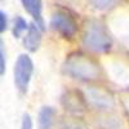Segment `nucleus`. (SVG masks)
I'll use <instances>...</instances> for the list:
<instances>
[{"label": "nucleus", "mask_w": 129, "mask_h": 129, "mask_svg": "<svg viewBox=\"0 0 129 129\" xmlns=\"http://www.w3.org/2000/svg\"><path fill=\"white\" fill-rule=\"evenodd\" d=\"M62 72L66 76L85 81L97 83L103 79V67L94 57L83 52H74L69 54L62 64Z\"/></svg>", "instance_id": "f257e3e1"}, {"label": "nucleus", "mask_w": 129, "mask_h": 129, "mask_svg": "<svg viewBox=\"0 0 129 129\" xmlns=\"http://www.w3.org/2000/svg\"><path fill=\"white\" fill-rule=\"evenodd\" d=\"M83 47L90 53L106 54L112 49L114 41L107 27L97 19H90L85 23L81 35Z\"/></svg>", "instance_id": "f03ea898"}, {"label": "nucleus", "mask_w": 129, "mask_h": 129, "mask_svg": "<svg viewBox=\"0 0 129 129\" xmlns=\"http://www.w3.org/2000/svg\"><path fill=\"white\" fill-rule=\"evenodd\" d=\"M34 74V62L27 53L19 54L13 67V80L16 89L21 94H26Z\"/></svg>", "instance_id": "7ed1b4c3"}, {"label": "nucleus", "mask_w": 129, "mask_h": 129, "mask_svg": "<svg viewBox=\"0 0 129 129\" xmlns=\"http://www.w3.org/2000/svg\"><path fill=\"white\" fill-rule=\"evenodd\" d=\"M88 106L98 110L101 112H110L115 109L116 101L111 90L100 85H89L84 92Z\"/></svg>", "instance_id": "20e7f679"}, {"label": "nucleus", "mask_w": 129, "mask_h": 129, "mask_svg": "<svg viewBox=\"0 0 129 129\" xmlns=\"http://www.w3.org/2000/svg\"><path fill=\"white\" fill-rule=\"evenodd\" d=\"M49 26L61 38L66 40H72L79 31V25L76 18L69 12H66V10H57L52 16Z\"/></svg>", "instance_id": "39448f33"}, {"label": "nucleus", "mask_w": 129, "mask_h": 129, "mask_svg": "<svg viewBox=\"0 0 129 129\" xmlns=\"http://www.w3.org/2000/svg\"><path fill=\"white\" fill-rule=\"evenodd\" d=\"M61 106L67 114L71 115H80L87 111L88 102L85 98L84 92L79 89H69L61 95Z\"/></svg>", "instance_id": "423d86ee"}, {"label": "nucleus", "mask_w": 129, "mask_h": 129, "mask_svg": "<svg viewBox=\"0 0 129 129\" xmlns=\"http://www.w3.org/2000/svg\"><path fill=\"white\" fill-rule=\"evenodd\" d=\"M43 40V30L34 22L28 25L26 34L23 35V47L28 53H35L39 50Z\"/></svg>", "instance_id": "0eeeda50"}, {"label": "nucleus", "mask_w": 129, "mask_h": 129, "mask_svg": "<svg viewBox=\"0 0 129 129\" xmlns=\"http://www.w3.org/2000/svg\"><path fill=\"white\" fill-rule=\"evenodd\" d=\"M23 9L34 19V23L38 25L43 31L45 30V22L43 18V2L41 0H21Z\"/></svg>", "instance_id": "6e6552de"}, {"label": "nucleus", "mask_w": 129, "mask_h": 129, "mask_svg": "<svg viewBox=\"0 0 129 129\" xmlns=\"http://www.w3.org/2000/svg\"><path fill=\"white\" fill-rule=\"evenodd\" d=\"M38 129H54L57 126V110L52 106H43L38 112Z\"/></svg>", "instance_id": "1a4fd4ad"}, {"label": "nucleus", "mask_w": 129, "mask_h": 129, "mask_svg": "<svg viewBox=\"0 0 129 129\" xmlns=\"http://www.w3.org/2000/svg\"><path fill=\"white\" fill-rule=\"evenodd\" d=\"M57 128L58 129H87V123L79 115L67 114L57 120Z\"/></svg>", "instance_id": "9d476101"}, {"label": "nucleus", "mask_w": 129, "mask_h": 129, "mask_svg": "<svg viewBox=\"0 0 129 129\" xmlns=\"http://www.w3.org/2000/svg\"><path fill=\"white\" fill-rule=\"evenodd\" d=\"M110 75L111 79L115 80L117 84L124 85L129 84V69L121 62H111L110 63Z\"/></svg>", "instance_id": "9b49d317"}, {"label": "nucleus", "mask_w": 129, "mask_h": 129, "mask_svg": "<svg viewBox=\"0 0 129 129\" xmlns=\"http://www.w3.org/2000/svg\"><path fill=\"white\" fill-rule=\"evenodd\" d=\"M28 22L21 16H16L13 19V23H12V34L14 39H21L23 38V35L26 34V31L28 28Z\"/></svg>", "instance_id": "f8f14e48"}, {"label": "nucleus", "mask_w": 129, "mask_h": 129, "mask_svg": "<svg viewBox=\"0 0 129 129\" xmlns=\"http://www.w3.org/2000/svg\"><path fill=\"white\" fill-rule=\"evenodd\" d=\"M88 3L97 10H111L119 5L120 0H88Z\"/></svg>", "instance_id": "ddd939ff"}, {"label": "nucleus", "mask_w": 129, "mask_h": 129, "mask_svg": "<svg viewBox=\"0 0 129 129\" xmlns=\"http://www.w3.org/2000/svg\"><path fill=\"white\" fill-rule=\"evenodd\" d=\"M100 121H102L103 129H116L119 126V120L111 112H103V116L102 119H100Z\"/></svg>", "instance_id": "4468645a"}, {"label": "nucleus", "mask_w": 129, "mask_h": 129, "mask_svg": "<svg viewBox=\"0 0 129 129\" xmlns=\"http://www.w3.org/2000/svg\"><path fill=\"white\" fill-rule=\"evenodd\" d=\"M7 71V50L3 39L0 38V76H3Z\"/></svg>", "instance_id": "2eb2a0df"}, {"label": "nucleus", "mask_w": 129, "mask_h": 129, "mask_svg": "<svg viewBox=\"0 0 129 129\" xmlns=\"http://www.w3.org/2000/svg\"><path fill=\"white\" fill-rule=\"evenodd\" d=\"M21 129H34L32 117L28 114H23L22 115V120H21Z\"/></svg>", "instance_id": "dca6fc26"}, {"label": "nucleus", "mask_w": 129, "mask_h": 129, "mask_svg": "<svg viewBox=\"0 0 129 129\" xmlns=\"http://www.w3.org/2000/svg\"><path fill=\"white\" fill-rule=\"evenodd\" d=\"M7 30H8V17L7 13L0 9V35L4 34Z\"/></svg>", "instance_id": "f3484780"}]
</instances>
